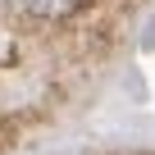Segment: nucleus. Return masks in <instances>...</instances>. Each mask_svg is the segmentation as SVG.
I'll return each mask as SVG.
<instances>
[{"instance_id":"nucleus-1","label":"nucleus","mask_w":155,"mask_h":155,"mask_svg":"<svg viewBox=\"0 0 155 155\" xmlns=\"http://www.w3.org/2000/svg\"><path fill=\"white\" fill-rule=\"evenodd\" d=\"M14 9L23 18H41V23H59V18H73L82 9V0H14Z\"/></svg>"}]
</instances>
